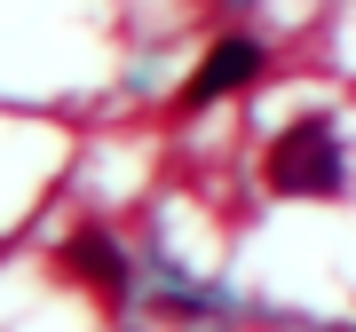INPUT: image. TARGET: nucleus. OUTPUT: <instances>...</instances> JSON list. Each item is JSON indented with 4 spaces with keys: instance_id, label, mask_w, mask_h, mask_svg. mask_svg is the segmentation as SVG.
<instances>
[{
    "instance_id": "1",
    "label": "nucleus",
    "mask_w": 356,
    "mask_h": 332,
    "mask_svg": "<svg viewBox=\"0 0 356 332\" xmlns=\"http://www.w3.org/2000/svg\"><path fill=\"white\" fill-rule=\"evenodd\" d=\"M341 135H332V119H293V127L269 142V190L277 198H332L341 190Z\"/></svg>"
},
{
    "instance_id": "2",
    "label": "nucleus",
    "mask_w": 356,
    "mask_h": 332,
    "mask_svg": "<svg viewBox=\"0 0 356 332\" xmlns=\"http://www.w3.org/2000/svg\"><path fill=\"white\" fill-rule=\"evenodd\" d=\"M261 72V40H245V32H229V40H214V56L198 64V79L182 88V111H206L214 95H229V88H245V79Z\"/></svg>"
},
{
    "instance_id": "3",
    "label": "nucleus",
    "mask_w": 356,
    "mask_h": 332,
    "mask_svg": "<svg viewBox=\"0 0 356 332\" xmlns=\"http://www.w3.org/2000/svg\"><path fill=\"white\" fill-rule=\"evenodd\" d=\"M64 269H72V277H88L95 293H127V254H119L103 230H79V238L64 245Z\"/></svg>"
}]
</instances>
